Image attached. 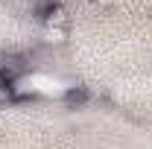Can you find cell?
<instances>
[{
    "label": "cell",
    "instance_id": "3957f363",
    "mask_svg": "<svg viewBox=\"0 0 152 149\" xmlns=\"http://www.w3.org/2000/svg\"><path fill=\"white\" fill-rule=\"evenodd\" d=\"M94 3H105V6H108V3H111V0H94Z\"/></svg>",
    "mask_w": 152,
    "mask_h": 149
},
{
    "label": "cell",
    "instance_id": "7a4b0ae2",
    "mask_svg": "<svg viewBox=\"0 0 152 149\" xmlns=\"http://www.w3.org/2000/svg\"><path fill=\"white\" fill-rule=\"evenodd\" d=\"M41 41H44L47 47H61V44L67 41V26H44Z\"/></svg>",
    "mask_w": 152,
    "mask_h": 149
},
{
    "label": "cell",
    "instance_id": "6da1fadb",
    "mask_svg": "<svg viewBox=\"0 0 152 149\" xmlns=\"http://www.w3.org/2000/svg\"><path fill=\"white\" fill-rule=\"evenodd\" d=\"M23 73H26V61L20 56H15V53H3L0 56V82L15 85Z\"/></svg>",
    "mask_w": 152,
    "mask_h": 149
}]
</instances>
